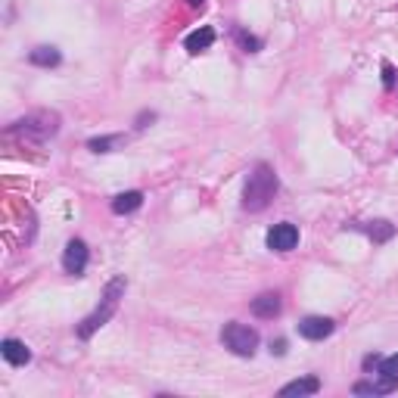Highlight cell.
I'll use <instances>...</instances> for the list:
<instances>
[{
    "label": "cell",
    "instance_id": "1",
    "mask_svg": "<svg viewBox=\"0 0 398 398\" xmlns=\"http://www.w3.org/2000/svg\"><path fill=\"white\" fill-rule=\"evenodd\" d=\"M274 193H277V175L268 168V165H258V168L249 175L246 193H243V209L246 212H262L264 205L274 199Z\"/></svg>",
    "mask_w": 398,
    "mask_h": 398
},
{
    "label": "cell",
    "instance_id": "2",
    "mask_svg": "<svg viewBox=\"0 0 398 398\" xmlns=\"http://www.w3.org/2000/svg\"><path fill=\"white\" fill-rule=\"evenodd\" d=\"M122 293H125V280H122V277H116V280H112L109 287H106L103 305H100V308H97L90 317H84L81 327H78V336H81V340H90V336H94L97 330L103 327V324L109 321L112 315H116V308H118V296H122Z\"/></svg>",
    "mask_w": 398,
    "mask_h": 398
},
{
    "label": "cell",
    "instance_id": "3",
    "mask_svg": "<svg viewBox=\"0 0 398 398\" xmlns=\"http://www.w3.org/2000/svg\"><path fill=\"white\" fill-rule=\"evenodd\" d=\"M221 342L234 351V355L252 358L258 349V333L252 327H246V324H228V327L221 330Z\"/></svg>",
    "mask_w": 398,
    "mask_h": 398
},
{
    "label": "cell",
    "instance_id": "4",
    "mask_svg": "<svg viewBox=\"0 0 398 398\" xmlns=\"http://www.w3.org/2000/svg\"><path fill=\"white\" fill-rule=\"evenodd\" d=\"M56 116H50V112H38V116H29L22 118V122L13 125V131L22 137H35V141H47V137L56 134Z\"/></svg>",
    "mask_w": 398,
    "mask_h": 398
},
{
    "label": "cell",
    "instance_id": "5",
    "mask_svg": "<svg viewBox=\"0 0 398 398\" xmlns=\"http://www.w3.org/2000/svg\"><path fill=\"white\" fill-rule=\"evenodd\" d=\"M296 243H298V228L296 224L283 221V224H274V228L268 230V249L289 252V249H296Z\"/></svg>",
    "mask_w": 398,
    "mask_h": 398
},
{
    "label": "cell",
    "instance_id": "6",
    "mask_svg": "<svg viewBox=\"0 0 398 398\" xmlns=\"http://www.w3.org/2000/svg\"><path fill=\"white\" fill-rule=\"evenodd\" d=\"M63 268L65 274H81L88 268V246L81 240H69V246L63 252Z\"/></svg>",
    "mask_w": 398,
    "mask_h": 398
},
{
    "label": "cell",
    "instance_id": "7",
    "mask_svg": "<svg viewBox=\"0 0 398 398\" xmlns=\"http://www.w3.org/2000/svg\"><path fill=\"white\" fill-rule=\"evenodd\" d=\"M333 327L336 324L330 321V317H305V321L298 324V333H302L305 340H311V342H321V340H327V336L333 333Z\"/></svg>",
    "mask_w": 398,
    "mask_h": 398
},
{
    "label": "cell",
    "instance_id": "8",
    "mask_svg": "<svg viewBox=\"0 0 398 398\" xmlns=\"http://www.w3.org/2000/svg\"><path fill=\"white\" fill-rule=\"evenodd\" d=\"M0 351H3V358L13 364V367H22V364H29L31 361V351L25 342H19V340H3V346H0Z\"/></svg>",
    "mask_w": 398,
    "mask_h": 398
},
{
    "label": "cell",
    "instance_id": "9",
    "mask_svg": "<svg viewBox=\"0 0 398 398\" xmlns=\"http://www.w3.org/2000/svg\"><path fill=\"white\" fill-rule=\"evenodd\" d=\"M252 315L255 317H277L280 315V296L277 293H262L252 298Z\"/></svg>",
    "mask_w": 398,
    "mask_h": 398
},
{
    "label": "cell",
    "instance_id": "10",
    "mask_svg": "<svg viewBox=\"0 0 398 398\" xmlns=\"http://www.w3.org/2000/svg\"><path fill=\"white\" fill-rule=\"evenodd\" d=\"M317 389H321V383H317V376H302V380L289 383V386L280 389V398H302V395H315Z\"/></svg>",
    "mask_w": 398,
    "mask_h": 398
},
{
    "label": "cell",
    "instance_id": "11",
    "mask_svg": "<svg viewBox=\"0 0 398 398\" xmlns=\"http://www.w3.org/2000/svg\"><path fill=\"white\" fill-rule=\"evenodd\" d=\"M141 205H143L141 190H128V193H118L112 199V212H116V215H131V212H137Z\"/></svg>",
    "mask_w": 398,
    "mask_h": 398
},
{
    "label": "cell",
    "instance_id": "12",
    "mask_svg": "<svg viewBox=\"0 0 398 398\" xmlns=\"http://www.w3.org/2000/svg\"><path fill=\"white\" fill-rule=\"evenodd\" d=\"M212 44H215V29H196V31H190L187 35V41H184V47H187L190 53H199V50H209Z\"/></svg>",
    "mask_w": 398,
    "mask_h": 398
},
{
    "label": "cell",
    "instance_id": "13",
    "mask_svg": "<svg viewBox=\"0 0 398 398\" xmlns=\"http://www.w3.org/2000/svg\"><path fill=\"white\" fill-rule=\"evenodd\" d=\"M380 376H383L380 383H358L355 392L358 395H386V392H392V389H398V376H386V374H380Z\"/></svg>",
    "mask_w": 398,
    "mask_h": 398
},
{
    "label": "cell",
    "instance_id": "14",
    "mask_svg": "<svg viewBox=\"0 0 398 398\" xmlns=\"http://www.w3.org/2000/svg\"><path fill=\"white\" fill-rule=\"evenodd\" d=\"M29 59L35 65H56L59 63V50L56 47H38V50H31Z\"/></svg>",
    "mask_w": 398,
    "mask_h": 398
},
{
    "label": "cell",
    "instance_id": "15",
    "mask_svg": "<svg viewBox=\"0 0 398 398\" xmlns=\"http://www.w3.org/2000/svg\"><path fill=\"white\" fill-rule=\"evenodd\" d=\"M370 237H374V240H389V237H392V224L389 221H374V228H370Z\"/></svg>",
    "mask_w": 398,
    "mask_h": 398
},
{
    "label": "cell",
    "instance_id": "16",
    "mask_svg": "<svg viewBox=\"0 0 398 398\" xmlns=\"http://www.w3.org/2000/svg\"><path fill=\"white\" fill-rule=\"evenodd\" d=\"M237 41H240V47L246 50V53L262 50V41H258V38H252V35H246V31H237Z\"/></svg>",
    "mask_w": 398,
    "mask_h": 398
},
{
    "label": "cell",
    "instance_id": "17",
    "mask_svg": "<svg viewBox=\"0 0 398 398\" xmlns=\"http://www.w3.org/2000/svg\"><path fill=\"white\" fill-rule=\"evenodd\" d=\"M380 374H386V376H398V355L380 358Z\"/></svg>",
    "mask_w": 398,
    "mask_h": 398
},
{
    "label": "cell",
    "instance_id": "18",
    "mask_svg": "<svg viewBox=\"0 0 398 398\" xmlns=\"http://www.w3.org/2000/svg\"><path fill=\"white\" fill-rule=\"evenodd\" d=\"M116 143H118V137H97V141H90L88 147L94 150V152H106L109 147H116Z\"/></svg>",
    "mask_w": 398,
    "mask_h": 398
},
{
    "label": "cell",
    "instance_id": "19",
    "mask_svg": "<svg viewBox=\"0 0 398 398\" xmlns=\"http://www.w3.org/2000/svg\"><path fill=\"white\" fill-rule=\"evenodd\" d=\"M383 84H386V88H389V90H392V88H395V69H392V65H389V63H386V65H383Z\"/></svg>",
    "mask_w": 398,
    "mask_h": 398
},
{
    "label": "cell",
    "instance_id": "20",
    "mask_svg": "<svg viewBox=\"0 0 398 398\" xmlns=\"http://www.w3.org/2000/svg\"><path fill=\"white\" fill-rule=\"evenodd\" d=\"M271 351H274V355H283V351H287V342H283V340L271 342Z\"/></svg>",
    "mask_w": 398,
    "mask_h": 398
},
{
    "label": "cell",
    "instance_id": "21",
    "mask_svg": "<svg viewBox=\"0 0 398 398\" xmlns=\"http://www.w3.org/2000/svg\"><path fill=\"white\" fill-rule=\"evenodd\" d=\"M152 118H156V116H152V112H150V116H147V112H143V116L137 118V128H147V122H152Z\"/></svg>",
    "mask_w": 398,
    "mask_h": 398
},
{
    "label": "cell",
    "instance_id": "22",
    "mask_svg": "<svg viewBox=\"0 0 398 398\" xmlns=\"http://www.w3.org/2000/svg\"><path fill=\"white\" fill-rule=\"evenodd\" d=\"M205 0H187V6H202Z\"/></svg>",
    "mask_w": 398,
    "mask_h": 398
}]
</instances>
